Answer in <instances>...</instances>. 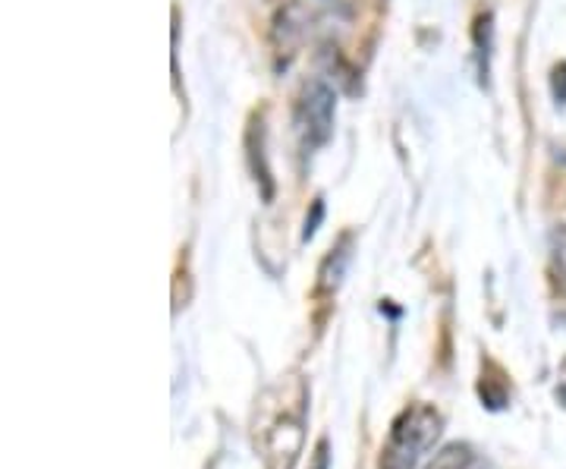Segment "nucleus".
Instances as JSON below:
<instances>
[{
	"instance_id": "nucleus-3",
	"label": "nucleus",
	"mask_w": 566,
	"mask_h": 469,
	"mask_svg": "<svg viewBox=\"0 0 566 469\" xmlns=\"http://www.w3.org/2000/svg\"><path fill=\"white\" fill-rule=\"evenodd\" d=\"M296 126L303 133V143L318 148L334 133V92L322 80L305 82L296 98Z\"/></svg>"
},
{
	"instance_id": "nucleus-1",
	"label": "nucleus",
	"mask_w": 566,
	"mask_h": 469,
	"mask_svg": "<svg viewBox=\"0 0 566 469\" xmlns=\"http://www.w3.org/2000/svg\"><path fill=\"white\" fill-rule=\"evenodd\" d=\"M444 416L434 404H409L400 409V416L390 423L378 469H416L428 450L441 441Z\"/></svg>"
},
{
	"instance_id": "nucleus-2",
	"label": "nucleus",
	"mask_w": 566,
	"mask_h": 469,
	"mask_svg": "<svg viewBox=\"0 0 566 469\" xmlns=\"http://www.w3.org/2000/svg\"><path fill=\"white\" fill-rule=\"evenodd\" d=\"M305 390L293 400L283 404L274 419L262 429V457L264 469H293L305 441Z\"/></svg>"
},
{
	"instance_id": "nucleus-5",
	"label": "nucleus",
	"mask_w": 566,
	"mask_h": 469,
	"mask_svg": "<svg viewBox=\"0 0 566 469\" xmlns=\"http://www.w3.org/2000/svg\"><path fill=\"white\" fill-rule=\"evenodd\" d=\"M554 394H557V400H560L566 409V363L560 366V375H557V388H554Z\"/></svg>"
},
{
	"instance_id": "nucleus-6",
	"label": "nucleus",
	"mask_w": 566,
	"mask_h": 469,
	"mask_svg": "<svg viewBox=\"0 0 566 469\" xmlns=\"http://www.w3.org/2000/svg\"><path fill=\"white\" fill-rule=\"evenodd\" d=\"M557 243H560V259L566 262V230H560V233H557Z\"/></svg>"
},
{
	"instance_id": "nucleus-4",
	"label": "nucleus",
	"mask_w": 566,
	"mask_h": 469,
	"mask_svg": "<svg viewBox=\"0 0 566 469\" xmlns=\"http://www.w3.org/2000/svg\"><path fill=\"white\" fill-rule=\"evenodd\" d=\"M424 469H488V460L482 450L469 441H450L438 450Z\"/></svg>"
}]
</instances>
